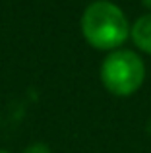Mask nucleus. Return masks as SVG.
Returning <instances> with one entry per match:
<instances>
[{
    "instance_id": "nucleus-1",
    "label": "nucleus",
    "mask_w": 151,
    "mask_h": 153,
    "mask_svg": "<svg viewBox=\"0 0 151 153\" xmlns=\"http://www.w3.org/2000/svg\"><path fill=\"white\" fill-rule=\"evenodd\" d=\"M81 33L97 51H118L130 37L126 14L110 0H95L83 10Z\"/></svg>"
},
{
    "instance_id": "nucleus-2",
    "label": "nucleus",
    "mask_w": 151,
    "mask_h": 153,
    "mask_svg": "<svg viewBox=\"0 0 151 153\" xmlns=\"http://www.w3.org/2000/svg\"><path fill=\"white\" fill-rule=\"evenodd\" d=\"M145 79V66L138 52L118 49L107 54L101 64V82L107 91L118 97L136 93Z\"/></svg>"
},
{
    "instance_id": "nucleus-3",
    "label": "nucleus",
    "mask_w": 151,
    "mask_h": 153,
    "mask_svg": "<svg viewBox=\"0 0 151 153\" xmlns=\"http://www.w3.org/2000/svg\"><path fill=\"white\" fill-rule=\"evenodd\" d=\"M130 39L140 51L151 54V14H145L134 22L130 27Z\"/></svg>"
},
{
    "instance_id": "nucleus-4",
    "label": "nucleus",
    "mask_w": 151,
    "mask_h": 153,
    "mask_svg": "<svg viewBox=\"0 0 151 153\" xmlns=\"http://www.w3.org/2000/svg\"><path fill=\"white\" fill-rule=\"evenodd\" d=\"M23 153H50V149H49V146H45V143H33V146L25 147Z\"/></svg>"
},
{
    "instance_id": "nucleus-5",
    "label": "nucleus",
    "mask_w": 151,
    "mask_h": 153,
    "mask_svg": "<svg viewBox=\"0 0 151 153\" xmlns=\"http://www.w3.org/2000/svg\"><path fill=\"white\" fill-rule=\"evenodd\" d=\"M141 2H144L145 8H149V10H151V0H141Z\"/></svg>"
},
{
    "instance_id": "nucleus-6",
    "label": "nucleus",
    "mask_w": 151,
    "mask_h": 153,
    "mask_svg": "<svg viewBox=\"0 0 151 153\" xmlns=\"http://www.w3.org/2000/svg\"><path fill=\"white\" fill-rule=\"evenodd\" d=\"M0 153H10V151H4V149H0Z\"/></svg>"
}]
</instances>
